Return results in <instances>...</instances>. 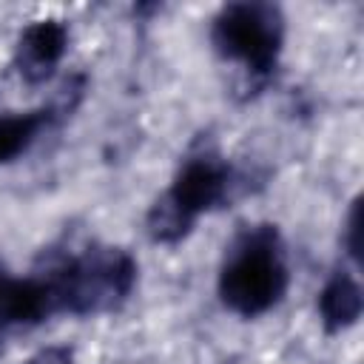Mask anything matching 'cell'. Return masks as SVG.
Here are the masks:
<instances>
[{
    "label": "cell",
    "instance_id": "6da1fadb",
    "mask_svg": "<svg viewBox=\"0 0 364 364\" xmlns=\"http://www.w3.org/2000/svg\"><path fill=\"white\" fill-rule=\"evenodd\" d=\"M287 287V267L276 247V233L253 230L222 270L219 293L225 304L242 316L270 310Z\"/></svg>",
    "mask_w": 364,
    "mask_h": 364
},
{
    "label": "cell",
    "instance_id": "7a4b0ae2",
    "mask_svg": "<svg viewBox=\"0 0 364 364\" xmlns=\"http://www.w3.org/2000/svg\"><path fill=\"white\" fill-rule=\"evenodd\" d=\"M213 43L225 57L253 71H267L282 46V17L264 3H233L213 23Z\"/></svg>",
    "mask_w": 364,
    "mask_h": 364
},
{
    "label": "cell",
    "instance_id": "3957f363",
    "mask_svg": "<svg viewBox=\"0 0 364 364\" xmlns=\"http://www.w3.org/2000/svg\"><path fill=\"white\" fill-rule=\"evenodd\" d=\"M225 188H228V171L216 159L202 156V159H191L179 171V176L168 191V199L193 219L196 213L216 205L225 196Z\"/></svg>",
    "mask_w": 364,
    "mask_h": 364
},
{
    "label": "cell",
    "instance_id": "277c9868",
    "mask_svg": "<svg viewBox=\"0 0 364 364\" xmlns=\"http://www.w3.org/2000/svg\"><path fill=\"white\" fill-rule=\"evenodd\" d=\"M65 43H68V31L63 23L57 20H37L31 23L17 46V65L20 74L28 82H40L46 80L54 65L63 60L65 54Z\"/></svg>",
    "mask_w": 364,
    "mask_h": 364
},
{
    "label": "cell",
    "instance_id": "5b68a950",
    "mask_svg": "<svg viewBox=\"0 0 364 364\" xmlns=\"http://www.w3.org/2000/svg\"><path fill=\"white\" fill-rule=\"evenodd\" d=\"M54 307V296L46 282L9 279L0 270V330L43 318Z\"/></svg>",
    "mask_w": 364,
    "mask_h": 364
},
{
    "label": "cell",
    "instance_id": "8992f818",
    "mask_svg": "<svg viewBox=\"0 0 364 364\" xmlns=\"http://www.w3.org/2000/svg\"><path fill=\"white\" fill-rule=\"evenodd\" d=\"M361 304H364L361 287L347 273H336L318 296V310L327 330H344L355 324V318L361 316Z\"/></svg>",
    "mask_w": 364,
    "mask_h": 364
},
{
    "label": "cell",
    "instance_id": "52a82bcc",
    "mask_svg": "<svg viewBox=\"0 0 364 364\" xmlns=\"http://www.w3.org/2000/svg\"><path fill=\"white\" fill-rule=\"evenodd\" d=\"M43 122H46L43 111L17 114V117H0V165L14 159L20 151H26L28 142L43 128Z\"/></svg>",
    "mask_w": 364,
    "mask_h": 364
},
{
    "label": "cell",
    "instance_id": "ba28073f",
    "mask_svg": "<svg viewBox=\"0 0 364 364\" xmlns=\"http://www.w3.org/2000/svg\"><path fill=\"white\" fill-rule=\"evenodd\" d=\"M193 219L188 216V213H182L168 196L165 199H159L156 205H154V210H151V216H148V228H151V236L154 239H159V242H176L185 230H188V225H191Z\"/></svg>",
    "mask_w": 364,
    "mask_h": 364
},
{
    "label": "cell",
    "instance_id": "9c48e42d",
    "mask_svg": "<svg viewBox=\"0 0 364 364\" xmlns=\"http://www.w3.org/2000/svg\"><path fill=\"white\" fill-rule=\"evenodd\" d=\"M347 247L353 259H361V202H353L350 219H347Z\"/></svg>",
    "mask_w": 364,
    "mask_h": 364
},
{
    "label": "cell",
    "instance_id": "30bf717a",
    "mask_svg": "<svg viewBox=\"0 0 364 364\" xmlns=\"http://www.w3.org/2000/svg\"><path fill=\"white\" fill-rule=\"evenodd\" d=\"M26 364H74V361H71V353L65 347H46V350L34 353Z\"/></svg>",
    "mask_w": 364,
    "mask_h": 364
}]
</instances>
